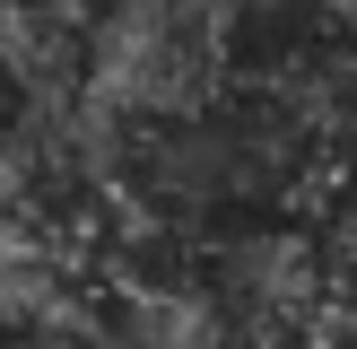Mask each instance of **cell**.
Segmentation results:
<instances>
[]
</instances>
